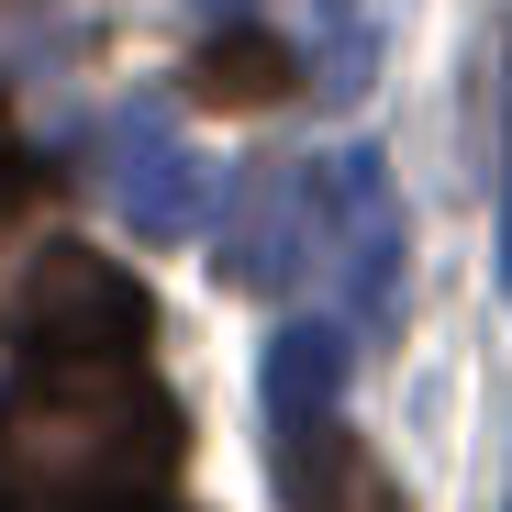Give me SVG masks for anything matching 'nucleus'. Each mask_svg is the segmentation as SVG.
Listing matches in <instances>:
<instances>
[{"label": "nucleus", "mask_w": 512, "mask_h": 512, "mask_svg": "<svg viewBox=\"0 0 512 512\" xmlns=\"http://www.w3.org/2000/svg\"><path fill=\"white\" fill-rule=\"evenodd\" d=\"M190 423L134 357H23L0 390V512H167Z\"/></svg>", "instance_id": "f257e3e1"}, {"label": "nucleus", "mask_w": 512, "mask_h": 512, "mask_svg": "<svg viewBox=\"0 0 512 512\" xmlns=\"http://www.w3.org/2000/svg\"><path fill=\"white\" fill-rule=\"evenodd\" d=\"M334 167H301V156H268V167H245L234 179V212H223V245H212V268L223 290H256V301H279L312 279V256H334Z\"/></svg>", "instance_id": "7ed1b4c3"}, {"label": "nucleus", "mask_w": 512, "mask_h": 512, "mask_svg": "<svg viewBox=\"0 0 512 512\" xmlns=\"http://www.w3.org/2000/svg\"><path fill=\"white\" fill-rule=\"evenodd\" d=\"M190 90L223 101V112H256V101H290V90H301V56H290L279 34H212V45L190 56Z\"/></svg>", "instance_id": "0eeeda50"}, {"label": "nucleus", "mask_w": 512, "mask_h": 512, "mask_svg": "<svg viewBox=\"0 0 512 512\" xmlns=\"http://www.w3.org/2000/svg\"><path fill=\"white\" fill-rule=\"evenodd\" d=\"M334 256H346V301L379 334L401 312V201L379 179V156H334Z\"/></svg>", "instance_id": "423d86ee"}, {"label": "nucleus", "mask_w": 512, "mask_h": 512, "mask_svg": "<svg viewBox=\"0 0 512 512\" xmlns=\"http://www.w3.org/2000/svg\"><path fill=\"white\" fill-rule=\"evenodd\" d=\"M34 190H45V156H34V145H12V134H0V223H12V212H23Z\"/></svg>", "instance_id": "1a4fd4ad"}, {"label": "nucleus", "mask_w": 512, "mask_h": 512, "mask_svg": "<svg viewBox=\"0 0 512 512\" xmlns=\"http://www.w3.org/2000/svg\"><path fill=\"white\" fill-rule=\"evenodd\" d=\"M101 167H112V201L134 212V234H156V245H179V234H201V212H212V167L179 145V123L167 112H112L101 123Z\"/></svg>", "instance_id": "39448f33"}, {"label": "nucleus", "mask_w": 512, "mask_h": 512, "mask_svg": "<svg viewBox=\"0 0 512 512\" xmlns=\"http://www.w3.org/2000/svg\"><path fill=\"white\" fill-rule=\"evenodd\" d=\"M12 334H23V357H145L156 301L101 245H45L12 290Z\"/></svg>", "instance_id": "20e7f679"}, {"label": "nucleus", "mask_w": 512, "mask_h": 512, "mask_svg": "<svg viewBox=\"0 0 512 512\" xmlns=\"http://www.w3.org/2000/svg\"><path fill=\"white\" fill-rule=\"evenodd\" d=\"M268 435H279L290 512H401L379 457L346 435V334L334 323H279L268 334Z\"/></svg>", "instance_id": "f03ea898"}, {"label": "nucleus", "mask_w": 512, "mask_h": 512, "mask_svg": "<svg viewBox=\"0 0 512 512\" xmlns=\"http://www.w3.org/2000/svg\"><path fill=\"white\" fill-rule=\"evenodd\" d=\"M501 290H512V67H501Z\"/></svg>", "instance_id": "9d476101"}, {"label": "nucleus", "mask_w": 512, "mask_h": 512, "mask_svg": "<svg viewBox=\"0 0 512 512\" xmlns=\"http://www.w3.org/2000/svg\"><path fill=\"white\" fill-rule=\"evenodd\" d=\"M379 67V0H323L312 12V90L323 101H357Z\"/></svg>", "instance_id": "6e6552de"}, {"label": "nucleus", "mask_w": 512, "mask_h": 512, "mask_svg": "<svg viewBox=\"0 0 512 512\" xmlns=\"http://www.w3.org/2000/svg\"><path fill=\"white\" fill-rule=\"evenodd\" d=\"M212 12H245V0H212Z\"/></svg>", "instance_id": "9b49d317"}]
</instances>
